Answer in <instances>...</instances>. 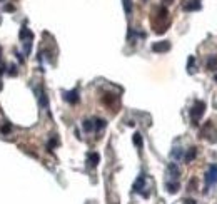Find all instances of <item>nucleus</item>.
<instances>
[{
    "label": "nucleus",
    "mask_w": 217,
    "mask_h": 204,
    "mask_svg": "<svg viewBox=\"0 0 217 204\" xmlns=\"http://www.w3.org/2000/svg\"><path fill=\"white\" fill-rule=\"evenodd\" d=\"M0 130H2V134H8V132H10V124H5V126H2V129H0Z\"/></svg>",
    "instance_id": "obj_20"
},
{
    "label": "nucleus",
    "mask_w": 217,
    "mask_h": 204,
    "mask_svg": "<svg viewBox=\"0 0 217 204\" xmlns=\"http://www.w3.org/2000/svg\"><path fill=\"white\" fill-rule=\"evenodd\" d=\"M195 154H197V149H195V147H190V149H189V152H187L186 156H184L186 162H190V161H192V159L195 157Z\"/></svg>",
    "instance_id": "obj_10"
},
{
    "label": "nucleus",
    "mask_w": 217,
    "mask_h": 204,
    "mask_svg": "<svg viewBox=\"0 0 217 204\" xmlns=\"http://www.w3.org/2000/svg\"><path fill=\"white\" fill-rule=\"evenodd\" d=\"M171 49V44L167 42V40H162V42H157L152 45V50L154 52H159V54H162V52H167Z\"/></svg>",
    "instance_id": "obj_5"
},
{
    "label": "nucleus",
    "mask_w": 217,
    "mask_h": 204,
    "mask_svg": "<svg viewBox=\"0 0 217 204\" xmlns=\"http://www.w3.org/2000/svg\"><path fill=\"white\" fill-rule=\"evenodd\" d=\"M0 60H2V47H0Z\"/></svg>",
    "instance_id": "obj_23"
},
{
    "label": "nucleus",
    "mask_w": 217,
    "mask_h": 204,
    "mask_svg": "<svg viewBox=\"0 0 217 204\" xmlns=\"http://www.w3.org/2000/svg\"><path fill=\"white\" fill-rule=\"evenodd\" d=\"M162 2H165V4H171V0H162Z\"/></svg>",
    "instance_id": "obj_22"
},
{
    "label": "nucleus",
    "mask_w": 217,
    "mask_h": 204,
    "mask_svg": "<svg viewBox=\"0 0 217 204\" xmlns=\"http://www.w3.org/2000/svg\"><path fill=\"white\" fill-rule=\"evenodd\" d=\"M7 72V65H0V90H2V75Z\"/></svg>",
    "instance_id": "obj_18"
},
{
    "label": "nucleus",
    "mask_w": 217,
    "mask_h": 204,
    "mask_svg": "<svg viewBox=\"0 0 217 204\" xmlns=\"http://www.w3.org/2000/svg\"><path fill=\"white\" fill-rule=\"evenodd\" d=\"M134 144H135L137 147H140V146H142V136H140L139 132L134 134Z\"/></svg>",
    "instance_id": "obj_14"
},
{
    "label": "nucleus",
    "mask_w": 217,
    "mask_h": 204,
    "mask_svg": "<svg viewBox=\"0 0 217 204\" xmlns=\"http://www.w3.org/2000/svg\"><path fill=\"white\" fill-rule=\"evenodd\" d=\"M165 188L171 194H175L179 191V182H165Z\"/></svg>",
    "instance_id": "obj_9"
},
{
    "label": "nucleus",
    "mask_w": 217,
    "mask_h": 204,
    "mask_svg": "<svg viewBox=\"0 0 217 204\" xmlns=\"http://www.w3.org/2000/svg\"><path fill=\"white\" fill-rule=\"evenodd\" d=\"M199 7H201V5H199L197 0H192V4L186 5V10H194V8H199Z\"/></svg>",
    "instance_id": "obj_16"
},
{
    "label": "nucleus",
    "mask_w": 217,
    "mask_h": 204,
    "mask_svg": "<svg viewBox=\"0 0 217 204\" xmlns=\"http://www.w3.org/2000/svg\"><path fill=\"white\" fill-rule=\"evenodd\" d=\"M169 172L172 174V177H174V179H177V176L180 172H179V169H177V166L175 164H169Z\"/></svg>",
    "instance_id": "obj_11"
},
{
    "label": "nucleus",
    "mask_w": 217,
    "mask_h": 204,
    "mask_svg": "<svg viewBox=\"0 0 217 204\" xmlns=\"http://www.w3.org/2000/svg\"><path fill=\"white\" fill-rule=\"evenodd\" d=\"M171 156L174 157V159H180V157H184V151L179 149V147H175V149L171 152Z\"/></svg>",
    "instance_id": "obj_12"
},
{
    "label": "nucleus",
    "mask_w": 217,
    "mask_h": 204,
    "mask_svg": "<svg viewBox=\"0 0 217 204\" xmlns=\"http://www.w3.org/2000/svg\"><path fill=\"white\" fill-rule=\"evenodd\" d=\"M94 127H95V129H104V127H105V121H104V119H97Z\"/></svg>",
    "instance_id": "obj_17"
},
{
    "label": "nucleus",
    "mask_w": 217,
    "mask_h": 204,
    "mask_svg": "<svg viewBox=\"0 0 217 204\" xmlns=\"http://www.w3.org/2000/svg\"><path fill=\"white\" fill-rule=\"evenodd\" d=\"M124 8H125V14H130L132 12V2L130 0H124Z\"/></svg>",
    "instance_id": "obj_15"
},
{
    "label": "nucleus",
    "mask_w": 217,
    "mask_h": 204,
    "mask_svg": "<svg viewBox=\"0 0 217 204\" xmlns=\"http://www.w3.org/2000/svg\"><path fill=\"white\" fill-rule=\"evenodd\" d=\"M144 181H145V177L140 176L139 179L135 181V184H134V192H142V188H144Z\"/></svg>",
    "instance_id": "obj_8"
},
{
    "label": "nucleus",
    "mask_w": 217,
    "mask_h": 204,
    "mask_svg": "<svg viewBox=\"0 0 217 204\" xmlns=\"http://www.w3.org/2000/svg\"><path fill=\"white\" fill-rule=\"evenodd\" d=\"M20 40L23 44V49H25V54H30V47H32V40H34V32L28 30L27 27L20 28Z\"/></svg>",
    "instance_id": "obj_1"
},
{
    "label": "nucleus",
    "mask_w": 217,
    "mask_h": 204,
    "mask_svg": "<svg viewBox=\"0 0 217 204\" xmlns=\"http://www.w3.org/2000/svg\"><path fill=\"white\" fill-rule=\"evenodd\" d=\"M8 75H12V77H13V75H17V67H15V65H10V67H8Z\"/></svg>",
    "instance_id": "obj_19"
},
{
    "label": "nucleus",
    "mask_w": 217,
    "mask_h": 204,
    "mask_svg": "<svg viewBox=\"0 0 217 204\" xmlns=\"http://www.w3.org/2000/svg\"><path fill=\"white\" fill-rule=\"evenodd\" d=\"M82 127H84V130H85V132H90V130L94 129V124H92V121H84Z\"/></svg>",
    "instance_id": "obj_13"
},
{
    "label": "nucleus",
    "mask_w": 217,
    "mask_h": 204,
    "mask_svg": "<svg viewBox=\"0 0 217 204\" xmlns=\"http://www.w3.org/2000/svg\"><path fill=\"white\" fill-rule=\"evenodd\" d=\"M216 182H217V166H210L206 174V188L209 189L210 184H216Z\"/></svg>",
    "instance_id": "obj_3"
},
{
    "label": "nucleus",
    "mask_w": 217,
    "mask_h": 204,
    "mask_svg": "<svg viewBox=\"0 0 217 204\" xmlns=\"http://www.w3.org/2000/svg\"><path fill=\"white\" fill-rule=\"evenodd\" d=\"M35 90H37V97H39L40 106H42V107H47V106H49V99H47L43 89H42V87H35Z\"/></svg>",
    "instance_id": "obj_6"
},
{
    "label": "nucleus",
    "mask_w": 217,
    "mask_h": 204,
    "mask_svg": "<svg viewBox=\"0 0 217 204\" xmlns=\"http://www.w3.org/2000/svg\"><path fill=\"white\" fill-rule=\"evenodd\" d=\"M64 99H65L69 104H77V102H79V90L74 89V90L65 92V94H64Z\"/></svg>",
    "instance_id": "obj_4"
},
{
    "label": "nucleus",
    "mask_w": 217,
    "mask_h": 204,
    "mask_svg": "<svg viewBox=\"0 0 217 204\" xmlns=\"http://www.w3.org/2000/svg\"><path fill=\"white\" fill-rule=\"evenodd\" d=\"M99 161H100V156H99L97 152H92V154H89V164L92 166V167H95V166L99 164Z\"/></svg>",
    "instance_id": "obj_7"
},
{
    "label": "nucleus",
    "mask_w": 217,
    "mask_h": 204,
    "mask_svg": "<svg viewBox=\"0 0 217 204\" xmlns=\"http://www.w3.org/2000/svg\"><path fill=\"white\" fill-rule=\"evenodd\" d=\"M15 55H17V59H19V60H20V62H22V64H23V57H22V55H20V54H19V52H17V54H15Z\"/></svg>",
    "instance_id": "obj_21"
},
{
    "label": "nucleus",
    "mask_w": 217,
    "mask_h": 204,
    "mask_svg": "<svg viewBox=\"0 0 217 204\" xmlns=\"http://www.w3.org/2000/svg\"><path fill=\"white\" fill-rule=\"evenodd\" d=\"M204 110H206V104H204V102H197V104L192 107V110H190V116H192V124H195V126H197V124H199L197 121L202 117Z\"/></svg>",
    "instance_id": "obj_2"
}]
</instances>
